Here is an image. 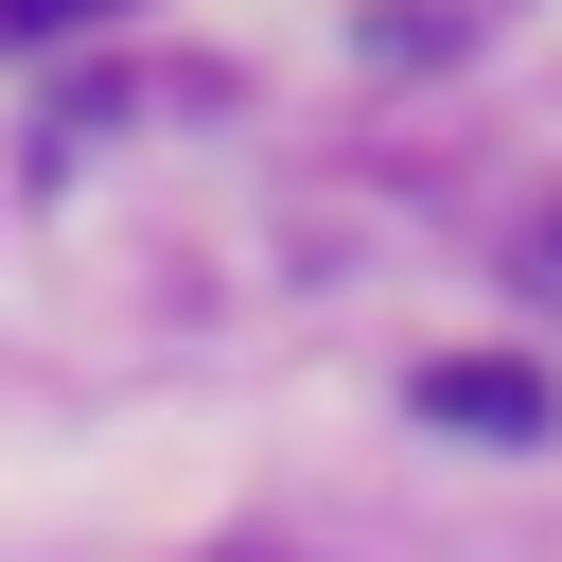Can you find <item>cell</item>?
Masks as SVG:
<instances>
[{
  "label": "cell",
  "mask_w": 562,
  "mask_h": 562,
  "mask_svg": "<svg viewBox=\"0 0 562 562\" xmlns=\"http://www.w3.org/2000/svg\"><path fill=\"white\" fill-rule=\"evenodd\" d=\"M0 18H18V35H53V18H105V0H0Z\"/></svg>",
  "instance_id": "7a4b0ae2"
},
{
  "label": "cell",
  "mask_w": 562,
  "mask_h": 562,
  "mask_svg": "<svg viewBox=\"0 0 562 562\" xmlns=\"http://www.w3.org/2000/svg\"><path fill=\"white\" fill-rule=\"evenodd\" d=\"M527 281H544V299H562V211H544V228H527Z\"/></svg>",
  "instance_id": "3957f363"
},
{
  "label": "cell",
  "mask_w": 562,
  "mask_h": 562,
  "mask_svg": "<svg viewBox=\"0 0 562 562\" xmlns=\"http://www.w3.org/2000/svg\"><path fill=\"white\" fill-rule=\"evenodd\" d=\"M422 422H457V439H544L562 404H544L527 351H439V369H422Z\"/></svg>",
  "instance_id": "6da1fadb"
}]
</instances>
